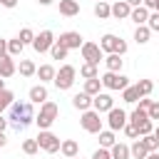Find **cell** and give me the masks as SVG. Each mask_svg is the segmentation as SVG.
Instances as JSON below:
<instances>
[{"label":"cell","instance_id":"cell-1","mask_svg":"<svg viewBox=\"0 0 159 159\" xmlns=\"http://www.w3.org/2000/svg\"><path fill=\"white\" fill-rule=\"evenodd\" d=\"M7 122H10V127H12L15 132H22L27 124H32V122H35L32 102H30V99H27V102H12V104H10V117H7Z\"/></svg>","mask_w":159,"mask_h":159},{"label":"cell","instance_id":"cell-2","mask_svg":"<svg viewBox=\"0 0 159 159\" xmlns=\"http://www.w3.org/2000/svg\"><path fill=\"white\" fill-rule=\"evenodd\" d=\"M57 114H60V107L55 104V102H42L40 104V112L35 114V124L40 127V129H50L52 124H55V119H57Z\"/></svg>","mask_w":159,"mask_h":159},{"label":"cell","instance_id":"cell-3","mask_svg":"<svg viewBox=\"0 0 159 159\" xmlns=\"http://www.w3.org/2000/svg\"><path fill=\"white\" fill-rule=\"evenodd\" d=\"M99 80H102V87L109 89V92H122L124 87H129V77H124L122 72H109L107 70Z\"/></svg>","mask_w":159,"mask_h":159},{"label":"cell","instance_id":"cell-4","mask_svg":"<svg viewBox=\"0 0 159 159\" xmlns=\"http://www.w3.org/2000/svg\"><path fill=\"white\" fill-rule=\"evenodd\" d=\"M80 124H82L84 132H89V134H99V132H102V114H99L97 109H84L82 117H80Z\"/></svg>","mask_w":159,"mask_h":159},{"label":"cell","instance_id":"cell-5","mask_svg":"<svg viewBox=\"0 0 159 159\" xmlns=\"http://www.w3.org/2000/svg\"><path fill=\"white\" fill-rule=\"evenodd\" d=\"M75 80H77V70L72 67V65H62L60 70H57V75H55V87L57 89H70L72 84H75Z\"/></svg>","mask_w":159,"mask_h":159},{"label":"cell","instance_id":"cell-6","mask_svg":"<svg viewBox=\"0 0 159 159\" xmlns=\"http://www.w3.org/2000/svg\"><path fill=\"white\" fill-rule=\"evenodd\" d=\"M35 139H37L40 149H45L47 154H55V152H60V147H62L60 137H57V134H52L50 129H40V134H37Z\"/></svg>","mask_w":159,"mask_h":159},{"label":"cell","instance_id":"cell-7","mask_svg":"<svg viewBox=\"0 0 159 159\" xmlns=\"http://www.w3.org/2000/svg\"><path fill=\"white\" fill-rule=\"evenodd\" d=\"M129 122V114L122 109V107H112L109 112H107V127L112 129V132H119V129H124V124Z\"/></svg>","mask_w":159,"mask_h":159},{"label":"cell","instance_id":"cell-8","mask_svg":"<svg viewBox=\"0 0 159 159\" xmlns=\"http://www.w3.org/2000/svg\"><path fill=\"white\" fill-rule=\"evenodd\" d=\"M80 52H82V60L84 62H92V65H99L104 60V52H102V47L97 42H84L80 47Z\"/></svg>","mask_w":159,"mask_h":159},{"label":"cell","instance_id":"cell-9","mask_svg":"<svg viewBox=\"0 0 159 159\" xmlns=\"http://www.w3.org/2000/svg\"><path fill=\"white\" fill-rule=\"evenodd\" d=\"M55 45V32L52 30H42L40 35H35V42H32V47H35V52H50V47Z\"/></svg>","mask_w":159,"mask_h":159},{"label":"cell","instance_id":"cell-10","mask_svg":"<svg viewBox=\"0 0 159 159\" xmlns=\"http://www.w3.org/2000/svg\"><path fill=\"white\" fill-rule=\"evenodd\" d=\"M57 42H60V45H65L67 50H80V47L84 45L82 35H80V32H75V30H67V32H62V35L57 37Z\"/></svg>","mask_w":159,"mask_h":159},{"label":"cell","instance_id":"cell-11","mask_svg":"<svg viewBox=\"0 0 159 159\" xmlns=\"http://www.w3.org/2000/svg\"><path fill=\"white\" fill-rule=\"evenodd\" d=\"M112 107H114V99H112V94H107V92H99V94H94V97H92V109H97L99 114L109 112Z\"/></svg>","mask_w":159,"mask_h":159},{"label":"cell","instance_id":"cell-12","mask_svg":"<svg viewBox=\"0 0 159 159\" xmlns=\"http://www.w3.org/2000/svg\"><path fill=\"white\" fill-rule=\"evenodd\" d=\"M122 42V37H117V35H112V32H107V35H102L99 37V47H102V52L104 55H109V52H117V45Z\"/></svg>","mask_w":159,"mask_h":159},{"label":"cell","instance_id":"cell-13","mask_svg":"<svg viewBox=\"0 0 159 159\" xmlns=\"http://www.w3.org/2000/svg\"><path fill=\"white\" fill-rule=\"evenodd\" d=\"M17 72V65H15V57H10V55H0V77H12Z\"/></svg>","mask_w":159,"mask_h":159},{"label":"cell","instance_id":"cell-14","mask_svg":"<svg viewBox=\"0 0 159 159\" xmlns=\"http://www.w3.org/2000/svg\"><path fill=\"white\" fill-rule=\"evenodd\" d=\"M27 97H30V102L32 104H42V102H47L50 97H47V87L40 82V84H35V87H30V92H27Z\"/></svg>","mask_w":159,"mask_h":159},{"label":"cell","instance_id":"cell-15","mask_svg":"<svg viewBox=\"0 0 159 159\" xmlns=\"http://www.w3.org/2000/svg\"><path fill=\"white\" fill-rule=\"evenodd\" d=\"M72 107H75V109H80V112L92 109V94H87L84 89H82V92H77V94L72 97Z\"/></svg>","mask_w":159,"mask_h":159},{"label":"cell","instance_id":"cell-16","mask_svg":"<svg viewBox=\"0 0 159 159\" xmlns=\"http://www.w3.org/2000/svg\"><path fill=\"white\" fill-rule=\"evenodd\" d=\"M129 12H132V5L127 0H119V2L112 5V17H117V20H127Z\"/></svg>","mask_w":159,"mask_h":159},{"label":"cell","instance_id":"cell-17","mask_svg":"<svg viewBox=\"0 0 159 159\" xmlns=\"http://www.w3.org/2000/svg\"><path fill=\"white\" fill-rule=\"evenodd\" d=\"M102 62L107 65V70H109V72H122V65H124L122 55H117V52H109V55H104V60H102Z\"/></svg>","mask_w":159,"mask_h":159},{"label":"cell","instance_id":"cell-18","mask_svg":"<svg viewBox=\"0 0 159 159\" xmlns=\"http://www.w3.org/2000/svg\"><path fill=\"white\" fill-rule=\"evenodd\" d=\"M60 154H62L65 159L80 157V144H77L75 139H65V142H62V147H60Z\"/></svg>","mask_w":159,"mask_h":159},{"label":"cell","instance_id":"cell-19","mask_svg":"<svg viewBox=\"0 0 159 159\" xmlns=\"http://www.w3.org/2000/svg\"><path fill=\"white\" fill-rule=\"evenodd\" d=\"M60 15H65V17L80 15V2L77 0H60Z\"/></svg>","mask_w":159,"mask_h":159},{"label":"cell","instance_id":"cell-20","mask_svg":"<svg viewBox=\"0 0 159 159\" xmlns=\"http://www.w3.org/2000/svg\"><path fill=\"white\" fill-rule=\"evenodd\" d=\"M109 154H112V159H132V152L124 142H114L109 147Z\"/></svg>","mask_w":159,"mask_h":159},{"label":"cell","instance_id":"cell-21","mask_svg":"<svg viewBox=\"0 0 159 159\" xmlns=\"http://www.w3.org/2000/svg\"><path fill=\"white\" fill-rule=\"evenodd\" d=\"M129 20H132L134 25H147V20H149V10H147L144 5H139V7H132V12H129Z\"/></svg>","mask_w":159,"mask_h":159},{"label":"cell","instance_id":"cell-22","mask_svg":"<svg viewBox=\"0 0 159 159\" xmlns=\"http://www.w3.org/2000/svg\"><path fill=\"white\" fill-rule=\"evenodd\" d=\"M94 17H99V20H107V17H112V5H109L107 0H99V2H94Z\"/></svg>","mask_w":159,"mask_h":159},{"label":"cell","instance_id":"cell-23","mask_svg":"<svg viewBox=\"0 0 159 159\" xmlns=\"http://www.w3.org/2000/svg\"><path fill=\"white\" fill-rule=\"evenodd\" d=\"M55 75H57V70H55L52 65H40V67H37V77H40L42 84H45V82H52Z\"/></svg>","mask_w":159,"mask_h":159},{"label":"cell","instance_id":"cell-24","mask_svg":"<svg viewBox=\"0 0 159 159\" xmlns=\"http://www.w3.org/2000/svg\"><path fill=\"white\" fill-rule=\"evenodd\" d=\"M139 97H142V94H139L137 84H129V87H124V89H122V99H124L127 104H137V102H139Z\"/></svg>","mask_w":159,"mask_h":159},{"label":"cell","instance_id":"cell-25","mask_svg":"<svg viewBox=\"0 0 159 159\" xmlns=\"http://www.w3.org/2000/svg\"><path fill=\"white\" fill-rule=\"evenodd\" d=\"M149 37H152V30H149L147 25H137V30H134V40H137V45H147Z\"/></svg>","mask_w":159,"mask_h":159},{"label":"cell","instance_id":"cell-26","mask_svg":"<svg viewBox=\"0 0 159 159\" xmlns=\"http://www.w3.org/2000/svg\"><path fill=\"white\" fill-rule=\"evenodd\" d=\"M147 119H149V114H147V109H142V107H134L132 114H129V124H134V127H139V124L147 122Z\"/></svg>","mask_w":159,"mask_h":159},{"label":"cell","instance_id":"cell-27","mask_svg":"<svg viewBox=\"0 0 159 159\" xmlns=\"http://www.w3.org/2000/svg\"><path fill=\"white\" fill-rule=\"evenodd\" d=\"M129 152H132V157H134V159H147V154H149V149L144 147V142H142V139H134V144L129 147Z\"/></svg>","mask_w":159,"mask_h":159},{"label":"cell","instance_id":"cell-28","mask_svg":"<svg viewBox=\"0 0 159 159\" xmlns=\"http://www.w3.org/2000/svg\"><path fill=\"white\" fill-rule=\"evenodd\" d=\"M17 70H20V75H22V77H32V75H37V67H35V62H32V60H20Z\"/></svg>","mask_w":159,"mask_h":159},{"label":"cell","instance_id":"cell-29","mask_svg":"<svg viewBox=\"0 0 159 159\" xmlns=\"http://www.w3.org/2000/svg\"><path fill=\"white\" fill-rule=\"evenodd\" d=\"M80 77H84V80L99 77V72H97V65H92V62H82V65H80Z\"/></svg>","mask_w":159,"mask_h":159},{"label":"cell","instance_id":"cell-30","mask_svg":"<svg viewBox=\"0 0 159 159\" xmlns=\"http://www.w3.org/2000/svg\"><path fill=\"white\" fill-rule=\"evenodd\" d=\"M84 92H87V94H92V97H94V94H99V92H102V80H99V77L84 80Z\"/></svg>","mask_w":159,"mask_h":159},{"label":"cell","instance_id":"cell-31","mask_svg":"<svg viewBox=\"0 0 159 159\" xmlns=\"http://www.w3.org/2000/svg\"><path fill=\"white\" fill-rule=\"evenodd\" d=\"M114 142H117V137H114V132H112V129H102V132H99V147L109 149Z\"/></svg>","mask_w":159,"mask_h":159},{"label":"cell","instance_id":"cell-32","mask_svg":"<svg viewBox=\"0 0 159 159\" xmlns=\"http://www.w3.org/2000/svg\"><path fill=\"white\" fill-rule=\"evenodd\" d=\"M22 42H20V37H15V40H7V55L10 57H20L22 55Z\"/></svg>","mask_w":159,"mask_h":159},{"label":"cell","instance_id":"cell-33","mask_svg":"<svg viewBox=\"0 0 159 159\" xmlns=\"http://www.w3.org/2000/svg\"><path fill=\"white\" fill-rule=\"evenodd\" d=\"M12 102H15V94H12L10 89H0V114H2Z\"/></svg>","mask_w":159,"mask_h":159},{"label":"cell","instance_id":"cell-34","mask_svg":"<svg viewBox=\"0 0 159 159\" xmlns=\"http://www.w3.org/2000/svg\"><path fill=\"white\" fill-rule=\"evenodd\" d=\"M67 52H70V50H67L65 45H60L57 40H55V45L50 47V55H52V60H65V57H67Z\"/></svg>","mask_w":159,"mask_h":159},{"label":"cell","instance_id":"cell-35","mask_svg":"<svg viewBox=\"0 0 159 159\" xmlns=\"http://www.w3.org/2000/svg\"><path fill=\"white\" fill-rule=\"evenodd\" d=\"M137 89H139L142 97H149L152 89H154V82H152V80H139V82H137Z\"/></svg>","mask_w":159,"mask_h":159},{"label":"cell","instance_id":"cell-36","mask_svg":"<svg viewBox=\"0 0 159 159\" xmlns=\"http://www.w3.org/2000/svg\"><path fill=\"white\" fill-rule=\"evenodd\" d=\"M139 139L144 142V147H147L149 152H157V149H159V139L154 137V132H152V134H144V137H139Z\"/></svg>","mask_w":159,"mask_h":159},{"label":"cell","instance_id":"cell-37","mask_svg":"<svg viewBox=\"0 0 159 159\" xmlns=\"http://www.w3.org/2000/svg\"><path fill=\"white\" fill-rule=\"evenodd\" d=\"M17 37H20V42H22V45H32V42H35V32H32L30 27H22Z\"/></svg>","mask_w":159,"mask_h":159},{"label":"cell","instance_id":"cell-38","mask_svg":"<svg viewBox=\"0 0 159 159\" xmlns=\"http://www.w3.org/2000/svg\"><path fill=\"white\" fill-rule=\"evenodd\" d=\"M22 152H25V154H37V152H40L37 139H25V142H22Z\"/></svg>","mask_w":159,"mask_h":159},{"label":"cell","instance_id":"cell-39","mask_svg":"<svg viewBox=\"0 0 159 159\" xmlns=\"http://www.w3.org/2000/svg\"><path fill=\"white\" fill-rule=\"evenodd\" d=\"M147 27L152 32H159V12L157 10H149V20H147Z\"/></svg>","mask_w":159,"mask_h":159},{"label":"cell","instance_id":"cell-40","mask_svg":"<svg viewBox=\"0 0 159 159\" xmlns=\"http://www.w3.org/2000/svg\"><path fill=\"white\" fill-rule=\"evenodd\" d=\"M137 132H139V137H144V134H152V132H154V122H152V119L142 122V124L137 127Z\"/></svg>","mask_w":159,"mask_h":159},{"label":"cell","instance_id":"cell-41","mask_svg":"<svg viewBox=\"0 0 159 159\" xmlns=\"http://www.w3.org/2000/svg\"><path fill=\"white\" fill-rule=\"evenodd\" d=\"M147 114H149V119H152V122H159V102H152V104H149V109H147Z\"/></svg>","mask_w":159,"mask_h":159},{"label":"cell","instance_id":"cell-42","mask_svg":"<svg viewBox=\"0 0 159 159\" xmlns=\"http://www.w3.org/2000/svg\"><path fill=\"white\" fill-rule=\"evenodd\" d=\"M122 132H124L129 139H139V132H137V127H134V124H129V122L124 124V129H122Z\"/></svg>","mask_w":159,"mask_h":159},{"label":"cell","instance_id":"cell-43","mask_svg":"<svg viewBox=\"0 0 159 159\" xmlns=\"http://www.w3.org/2000/svg\"><path fill=\"white\" fill-rule=\"evenodd\" d=\"M92 159H112V154H109V149H104V147H99L94 154H92Z\"/></svg>","mask_w":159,"mask_h":159},{"label":"cell","instance_id":"cell-44","mask_svg":"<svg viewBox=\"0 0 159 159\" xmlns=\"http://www.w3.org/2000/svg\"><path fill=\"white\" fill-rule=\"evenodd\" d=\"M154 99H149V97H139V104L137 107H142V109H149V104H152Z\"/></svg>","mask_w":159,"mask_h":159},{"label":"cell","instance_id":"cell-45","mask_svg":"<svg viewBox=\"0 0 159 159\" xmlns=\"http://www.w3.org/2000/svg\"><path fill=\"white\" fill-rule=\"evenodd\" d=\"M157 2H159V0H142V5H144L147 10H157Z\"/></svg>","mask_w":159,"mask_h":159},{"label":"cell","instance_id":"cell-46","mask_svg":"<svg viewBox=\"0 0 159 159\" xmlns=\"http://www.w3.org/2000/svg\"><path fill=\"white\" fill-rule=\"evenodd\" d=\"M0 5H2V7H10V10H12V7L17 5V0H0Z\"/></svg>","mask_w":159,"mask_h":159},{"label":"cell","instance_id":"cell-47","mask_svg":"<svg viewBox=\"0 0 159 159\" xmlns=\"http://www.w3.org/2000/svg\"><path fill=\"white\" fill-rule=\"evenodd\" d=\"M0 55H7V40L0 37Z\"/></svg>","mask_w":159,"mask_h":159},{"label":"cell","instance_id":"cell-48","mask_svg":"<svg viewBox=\"0 0 159 159\" xmlns=\"http://www.w3.org/2000/svg\"><path fill=\"white\" fill-rule=\"evenodd\" d=\"M7 124H10V122H7V119L0 114V132H5V129H7Z\"/></svg>","mask_w":159,"mask_h":159},{"label":"cell","instance_id":"cell-49","mask_svg":"<svg viewBox=\"0 0 159 159\" xmlns=\"http://www.w3.org/2000/svg\"><path fill=\"white\" fill-rule=\"evenodd\" d=\"M7 144V137H5V132H0V149Z\"/></svg>","mask_w":159,"mask_h":159},{"label":"cell","instance_id":"cell-50","mask_svg":"<svg viewBox=\"0 0 159 159\" xmlns=\"http://www.w3.org/2000/svg\"><path fill=\"white\" fill-rule=\"evenodd\" d=\"M127 2H129L132 7H139V5H142V0H127Z\"/></svg>","mask_w":159,"mask_h":159},{"label":"cell","instance_id":"cell-51","mask_svg":"<svg viewBox=\"0 0 159 159\" xmlns=\"http://www.w3.org/2000/svg\"><path fill=\"white\" fill-rule=\"evenodd\" d=\"M37 2H40V5H42V7H47V5H52V2H55V0H37Z\"/></svg>","mask_w":159,"mask_h":159},{"label":"cell","instance_id":"cell-52","mask_svg":"<svg viewBox=\"0 0 159 159\" xmlns=\"http://www.w3.org/2000/svg\"><path fill=\"white\" fill-rule=\"evenodd\" d=\"M147 159H159V152H149V154H147Z\"/></svg>","mask_w":159,"mask_h":159},{"label":"cell","instance_id":"cell-53","mask_svg":"<svg viewBox=\"0 0 159 159\" xmlns=\"http://www.w3.org/2000/svg\"><path fill=\"white\" fill-rule=\"evenodd\" d=\"M0 89H5V77H0Z\"/></svg>","mask_w":159,"mask_h":159},{"label":"cell","instance_id":"cell-54","mask_svg":"<svg viewBox=\"0 0 159 159\" xmlns=\"http://www.w3.org/2000/svg\"><path fill=\"white\" fill-rule=\"evenodd\" d=\"M154 137H157V139H159V127H154Z\"/></svg>","mask_w":159,"mask_h":159},{"label":"cell","instance_id":"cell-55","mask_svg":"<svg viewBox=\"0 0 159 159\" xmlns=\"http://www.w3.org/2000/svg\"><path fill=\"white\" fill-rule=\"evenodd\" d=\"M157 12H159V2H157Z\"/></svg>","mask_w":159,"mask_h":159},{"label":"cell","instance_id":"cell-56","mask_svg":"<svg viewBox=\"0 0 159 159\" xmlns=\"http://www.w3.org/2000/svg\"><path fill=\"white\" fill-rule=\"evenodd\" d=\"M72 159H80V157H72Z\"/></svg>","mask_w":159,"mask_h":159},{"label":"cell","instance_id":"cell-57","mask_svg":"<svg viewBox=\"0 0 159 159\" xmlns=\"http://www.w3.org/2000/svg\"><path fill=\"white\" fill-rule=\"evenodd\" d=\"M97 2H99V0H97Z\"/></svg>","mask_w":159,"mask_h":159}]
</instances>
